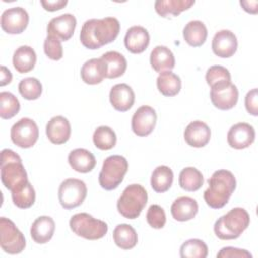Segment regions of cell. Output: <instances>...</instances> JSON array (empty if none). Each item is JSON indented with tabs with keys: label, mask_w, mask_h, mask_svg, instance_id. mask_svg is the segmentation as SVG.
Segmentation results:
<instances>
[{
	"label": "cell",
	"mask_w": 258,
	"mask_h": 258,
	"mask_svg": "<svg viewBox=\"0 0 258 258\" xmlns=\"http://www.w3.org/2000/svg\"><path fill=\"white\" fill-rule=\"evenodd\" d=\"M68 161L75 171L81 173H88L96 166V158L94 154L85 148L72 150L68 156Z\"/></svg>",
	"instance_id": "cell-24"
},
{
	"label": "cell",
	"mask_w": 258,
	"mask_h": 258,
	"mask_svg": "<svg viewBox=\"0 0 258 258\" xmlns=\"http://www.w3.org/2000/svg\"><path fill=\"white\" fill-rule=\"evenodd\" d=\"M173 182V172L172 170L165 165L157 166L152 174L150 179L151 187L154 191L162 194L167 191Z\"/></svg>",
	"instance_id": "cell-32"
},
{
	"label": "cell",
	"mask_w": 258,
	"mask_h": 258,
	"mask_svg": "<svg viewBox=\"0 0 258 258\" xmlns=\"http://www.w3.org/2000/svg\"><path fill=\"white\" fill-rule=\"evenodd\" d=\"M158 91L165 97L176 96L181 89L180 78L171 71L160 73L156 79Z\"/></svg>",
	"instance_id": "cell-31"
},
{
	"label": "cell",
	"mask_w": 258,
	"mask_h": 258,
	"mask_svg": "<svg viewBox=\"0 0 258 258\" xmlns=\"http://www.w3.org/2000/svg\"><path fill=\"white\" fill-rule=\"evenodd\" d=\"M150 64L157 73L171 71L175 64V58L172 51L163 45L155 46L150 53Z\"/></svg>",
	"instance_id": "cell-25"
},
{
	"label": "cell",
	"mask_w": 258,
	"mask_h": 258,
	"mask_svg": "<svg viewBox=\"0 0 258 258\" xmlns=\"http://www.w3.org/2000/svg\"><path fill=\"white\" fill-rule=\"evenodd\" d=\"M255 140V129L252 125L240 122L233 125L227 134V141L232 148L244 149Z\"/></svg>",
	"instance_id": "cell-15"
},
{
	"label": "cell",
	"mask_w": 258,
	"mask_h": 258,
	"mask_svg": "<svg viewBox=\"0 0 258 258\" xmlns=\"http://www.w3.org/2000/svg\"><path fill=\"white\" fill-rule=\"evenodd\" d=\"M86 183L77 178L64 179L58 187V201L66 210L75 209L83 204L87 197Z\"/></svg>",
	"instance_id": "cell-8"
},
{
	"label": "cell",
	"mask_w": 258,
	"mask_h": 258,
	"mask_svg": "<svg viewBox=\"0 0 258 258\" xmlns=\"http://www.w3.org/2000/svg\"><path fill=\"white\" fill-rule=\"evenodd\" d=\"M101 58L107 68L106 78L116 79L124 75L127 69V60L123 54L113 50L104 53Z\"/></svg>",
	"instance_id": "cell-28"
},
{
	"label": "cell",
	"mask_w": 258,
	"mask_h": 258,
	"mask_svg": "<svg viewBox=\"0 0 258 258\" xmlns=\"http://www.w3.org/2000/svg\"><path fill=\"white\" fill-rule=\"evenodd\" d=\"M40 4L42 5V7L46 10V11H56V10H60L62 9L67 4L68 1L67 0H54V1H45V0H41Z\"/></svg>",
	"instance_id": "cell-44"
},
{
	"label": "cell",
	"mask_w": 258,
	"mask_h": 258,
	"mask_svg": "<svg viewBox=\"0 0 258 258\" xmlns=\"http://www.w3.org/2000/svg\"><path fill=\"white\" fill-rule=\"evenodd\" d=\"M206 81L210 87L223 82H231V74L222 66H212L206 73Z\"/></svg>",
	"instance_id": "cell-39"
},
{
	"label": "cell",
	"mask_w": 258,
	"mask_h": 258,
	"mask_svg": "<svg viewBox=\"0 0 258 258\" xmlns=\"http://www.w3.org/2000/svg\"><path fill=\"white\" fill-rule=\"evenodd\" d=\"M1 181L10 191L28 182L26 170L21 158L11 149L1 151Z\"/></svg>",
	"instance_id": "cell-4"
},
{
	"label": "cell",
	"mask_w": 258,
	"mask_h": 258,
	"mask_svg": "<svg viewBox=\"0 0 258 258\" xmlns=\"http://www.w3.org/2000/svg\"><path fill=\"white\" fill-rule=\"evenodd\" d=\"M208 183L209 187L204 192V199L207 205L213 209H221L226 206L236 188L234 174L226 169L215 171Z\"/></svg>",
	"instance_id": "cell-2"
},
{
	"label": "cell",
	"mask_w": 258,
	"mask_h": 258,
	"mask_svg": "<svg viewBox=\"0 0 258 258\" xmlns=\"http://www.w3.org/2000/svg\"><path fill=\"white\" fill-rule=\"evenodd\" d=\"M128 170V161L121 155L108 156L99 173V183L106 190L116 189Z\"/></svg>",
	"instance_id": "cell-6"
},
{
	"label": "cell",
	"mask_w": 258,
	"mask_h": 258,
	"mask_svg": "<svg viewBox=\"0 0 258 258\" xmlns=\"http://www.w3.org/2000/svg\"><path fill=\"white\" fill-rule=\"evenodd\" d=\"M12 62L19 74H26L33 70L36 63V53L32 47L21 45L14 51Z\"/></svg>",
	"instance_id": "cell-26"
},
{
	"label": "cell",
	"mask_w": 258,
	"mask_h": 258,
	"mask_svg": "<svg viewBox=\"0 0 258 258\" xmlns=\"http://www.w3.org/2000/svg\"><path fill=\"white\" fill-rule=\"evenodd\" d=\"M113 240L115 244L123 249L130 250L137 244L138 237L135 229L128 224H120L113 231Z\"/></svg>",
	"instance_id": "cell-30"
},
{
	"label": "cell",
	"mask_w": 258,
	"mask_h": 258,
	"mask_svg": "<svg viewBox=\"0 0 258 258\" xmlns=\"http://www.w3.org/2000/svg\"><path fill=\"white\" fill-rule=\"evenodd\" d=\"M39 136V130L36 123L30 118L18 120L10 130L12 142L21 148L32 147Z\"/></svg>",
	"instance_id": "cell-10"
},
{
	"label": "cell",
	"mask_w": 258,
	"mask_h": 258,
	"mask_svg": "<svg viewBox=\"0 0 258 258\" xmlns=\"http://www.w3.org/2000/svg\"><path fill=\"white\" fill-rule=\"evenodd\" d=\"M194 4L195 0H157L154 3V8L161 17L177 16L182 11L189 9Z\"/></svg>",
	"instance_id": "cell-29"
},
{
	"label": "cell",
	"mask_w": 258,
	"mask_h": 258,
	"mask_svg": "<svg viewBox=\"0 0 258 258\" xmlns=\"http://www.w3.org/2000/svg\"><path fill=\"white\" fill-rule=\"evenodd\" d=\"M238 47V40L234 32L228 29H222L213 37L212 49L213 52L222 58H228L234 55Z\"/></svg>",
	"instance_id": "cell-16"
},
{
	"label": "cell",
	"mask_w": 258,
	"mask_h": 258,
	"mask_svg": "<svg viewBox=\"0 0 258 258\" xmlns=\"http://www.w3.org/2000/svg\"><path fill=\"white\" fill-rule=\"evenodd\" d=\"M120 32V22L115 17H105L102 19H89L81 29L80 40L89 49H99L100 47L114 41Z\"/></svg>",
	"instance_id": "cell-1"
},
{
	"label": "cell",
	"mask_w": 258,
	"mask_h": 258,
	"mask_svg": "<svg viewBox=\"0 0 258 258\" xmlns=\"http://www.w3.org/2000/svg\"><path fill=\"white\" fill-rule=\"evenodd\" d=\"M29 21L27 11L22 7H12L4 10L1 15V27L9 34L22 33Z\"/></svg>",
	"instance_id": "cell-12"
},
{
	"label": "cell",
	"mask_w": 258,
	"mask_h": 258,
	"mask_svg": "<svg viewBox=\"0 0 258 258\" xmlns=\"http://www.w3.org/2000/svg\"><path fill=\"white\" fill-rule=\"evenodd\" d=\"M179 254L181 258H206L208 246L200 239H189L180 246Z\"/></svg>",
	"instance_id": "cell-36"
},
{
	"label": "cell",
	"mask_w": 258,
	"mask_h": 258,
	"mask_svg": "<svg viewBox=\"0 0 258 258\" xmlns=\"http://www.w3.org/2000/svg\"><path fill=\"white\" fill-rule=\"evenodd\" d=\"M185 142L191 147H204L211 139V129L202 121L190 122L183 133Z\"/></svg>",
	"instance_id": "cell-18"
},
{
	"label": "cell",
	"mask_w": 258,
	"mask_h": 258,
	"mask_svg": "<svg viewBox=\"0 0 258 258\" xmlns=\"http://www.w3.org/2000/svg\"><path fill=\"white\" fill-rule=\"evenodd\" d=\"M43 50L46 56L52 60H59L62 57L63 51L61 41L56 37L47 35L43 42Z\"/></svg>",
	"instance_id": "cell-41"
},
{
	"label": "cell",
	"mask_w": 258,
	"mask_h": 258,
	"mask_svg": "<svg viewBox=\"0 0 258 258\" xmlns=\"http://www.w3.org/2000/svg\"><path fill=\"white\" fill-rule=\"evenodd\" d=\"M182 33L185 42L194 47L203 45L208 36L207 27L200 20H191L185 24Z\"/></svg>",
	"instance_id": "cell-27"
},
{
	"label": "cell",
	"mask_w": 258,
	"mask_h": 258,
	"mask_svg": "<svg viewBox=\"0 0 258 258\" xmlns=\"http://www.w3.org/2000/svg\"><path fill=\"white\" fill-rule=\"evenodd\" d=\"M240 4L246 12L252 13V14L257 13L258 2L256 0L255 1H240Z\"/></svg>",
	"instance_id": "cell-46"
},
{
	"label": "cell",
	"mask_w": 258,
	"mask_h": 258,
	"mask_svg": "<svg viewBox=\"0 0 258 258\" xmlns=\"http://www.w3.org/2000/svg\"><path fill=\"white\" fill-rule=\"evenodd\" d=\"M70 228L77 236L87 240H99L108 232V225L104 221L87 213L74 215L70 220Z\"/></svg>",
	"instance_id": "cell-7"
},
{
	"label": "cell",
	"mask_w": 258,
	"mask_h": 258,
	"mask_svg": "<svg viewBox=\"0 0 258 258\" xmlns=\"http://www.w3.org/2000/svg\"><path fill=\"white\" fill-rule=\"evenodd\" d=\"M107 75V68L102 58H91L81 69V78L88 85L100 84Z\"/></svg>",
	"instance_id": "cell-23"
},
{
	"label": "cell",
	"mask_w": 258,
	"mask_h": 258,
	"mask_svg": "<svg viewBox=\"0 0 258 258\" xmlns=\"http://www.w3.org/2000/svg\"><path fill=\"white\" fill-rule=\"evenodd\" d=\"M179 186L186 191H196L200 189L204 183L202 172L195 167L183 168L178 177Z\"/></svg>",
	"instance_id": "cell-33"
},
{
	"label": "cell",
	"mask_w": 258,
	"mask_h": 258,
	"mask_svg": "<svg viewBox=\"0 0 258 258\" xmlns=\"http://www.w3.org/2000/svg\"><path fill=\"white\" fill-rule=\"evenodd\" d=\"M245 107L249 114L253 116L258 115V92L256 88L247 93L245 97Z\"/></svg>",
	"instance_id": "cell-43"
},
{
	"label": "cell",
	"mask_w": 258,
	"mask_h": 258,
	"mask_svg": "<svg viewBox=\"0 0 258 258\" xmlns=\"http://www.w3.org/2000/svg\"><path fill=\"white\" fill-rule=\"evenodd\" d=\"M146 221L153 229H161L166 223V216L164 210L158 205H151L146 214Z\"/></svg>",
	"instance_id": "cell-40"
},
{
	"label": "cell",
	"mask_w": 258,
	"mask_h": 258,
	"mask_svg": "<svg viewBox=\"0 0 258 258\" xmlns=\"http://www.w3.org/2000/svg\"><path fill=\"white\" fill-rule=\"evenodd\" d=\"M0 86H5L9 84L12 80V74L11 72L4 66H1V74H0Z\"/></svg>",
	"instance_id": "cell-45"
},
{
	"label": "cell",
	"mask_w": 258,
	"mask_h": 258,
	"mask_svg": "<svg viewBox=\"0 0 258 258\" xmlns=\"http://www.w3.org/2000/svg\"><path fill=\"white\" fill-rule=\"evenodd\" d=\"M218 258H252V254L245 249L224 247L217 254Z\"/></svg>",
	"instance_id": "cell-42"
},
{
	"label": "cell",
	"mask_w": 258,
	"mask_h": 258,
	"mask_svg": "<svg viewBox=\"0 0 258 258\" xmlns=\"http://www.w3.org/2000/svg\"><path fill=\"white\" fill-rule=\"evenodd\" d=\"M20 110L18 99L10 92L0 93V117L2 119L13 118Z\"/></svg>",
	"instance_id": "cell-37"
},
{
	"label": "cell",
	"mask_w": 258,
	"mask_h": 258,
	"mask_svg": "<svg viewBox=\"0 0 258 258\" xmlns=\"http://www.w3.org/2000/svg\"><path fill=\"white\" fill-rule=\"evenodd\" d=\"M198 211L199 205L197 201L186 196L177 198L170 208L173 219L178 222H186L194 219L198 214Z\"/></svg>",
	"instance_id": "cell-21"
},
{
	"label": "cell",
	"mask_w": 258,
	"mask_h": 258,
	"mask_svg": "<svg viewBox=\"0 0 258 258\" xmlns=\"http://www.w3.org/2000/svg\"><path fill=\"white\" fill-rule=\"evenodd\" d=\"M46 136L53 144H63L71 136V124L63 116L52 117L45 128Z\"/></svg>",
	"instance_id": "cell-19"
},
{
	"label": "cell",
	"mask_w": 258,
	"mask_h": 258,
	"mask_svg": "<svg viewBox=\"0 0 258 258\" xmlns=\"http://www.w3.org/2000/svg\"><path fill=\"white\" fill-rule=\"evenodd\" d=\"M77 25L76 17L71 13H64L53 17L47 24V35L56 37L60 41L69 40L75 31Z\"/></svg>",
	"instance_id": "cell-14"
},
{
	"label": "cell",
	"mask_w": 258,
	"mask_h": 258,
	"mask_svg": "<svg viewBox=\"0 0 258 258\" xmlns=\"http://www.w3.org/2000/svg\"><path fill=\"white\" fill-rule=\"evenodd\" d=\"M18 91L20 95L29 101L36 100L42 93V85L36 78H25L19 82Z\"/></svg>",
	"instance_id": "cell-38"
},
{
	"label": "cell",
	"mask_w": 258,
	"mask_h": 258,
	"mask_svg": "<svg viewBox=\"0 0 258 258\" xmlns=\"http://www.w3.org/2000/svg\"><path fill=\"white\" fill-rule=\"evenodd\" d=\"M150 36L148 31L139 25L130 27L124 38V43L126 48L131 53H141L149 45Z\"/></svg>",
	"instance_id": "cell-20"
},
{
	"label": "cell",
	"mask_w": 258,
	"mask_h": 258,
	"mask_svg": "<svg viewBox=\"0 0 258 258\" xmlns=\"http://www.w3.org/2000/svg\"><path fill=\"white\" fill-rule=\"evenodd\" d=\"M147 192L140 184L128 185L117 202L118 212L126 219H136L147 204Z\"/></svg>",
	"instance_id": "cell-5"
},
{
	"label": "cell",
	"mask_w": 258,
	"mask_h": 258,
	"mask_svg": "<svg viewBox=\"0 0 258 258\" xmlns=\"http://www.w3.org/2000/svg\"><path fill=\"white\" fill-rule=\"evenodd\" d=\"M155 110L150 106H141L133 114L131 120L132 131L140 137L149 135L156 124Z\"/></svg>",
	"instance_id": "cell-13"
},
{
	"label": "cell",
	"mask_w": 258,
	"mask_h": 258,
	"mask_svg": "<svg viewBox=\"0 0 258 258\" xmlns=\"http://www.w3.org/2000/svg\"><path fill=\"white\" fill-rule=\"evenodd\" d=\"M110 103L119 112H126L132 108L135 101V94L127 84H117L112 87L109 94Z\"/></svg>",
	"instance_id": "cell-17"
},
{
	"label": "cell",
	"mask_w": 258,
	"mask_h": 258,
	"mask_svg": "<svg viewBox=\"0 0 258 258\" xmlns=\"http://www.w3.org/2000/svg\"><path fill=\"white\" fill-rule=\"evenodd\" d=\"M210 98L216 108L226 111L236 106L239 92L232 82H223L211 87Z\"/></svg>",
	"instance_id": "cell-11"
},
{
	"label": "cell",
	"mask_w": 258,
	"mask_h": 258,
	"mask_svg": "<svg viewBox=\"0 0 258 258\" xmlns=\"http://www.w3.org/2000/svg\"><path fill=\"white\" fill-rule=\"evenodd\" d=\"M249 224L248 212L243 208H234L216 221L214 232L221 240H233L239 238Z\"/></svg>",
	"instance_id": "cell-3"
},
{
	"label": "cell",
	"mask_w": 258,
	"mask_h": 258,
	"mask_svg": "<svg viewBox=\"0 0 258 258\" xmlns=\"http://www.w3.org/2000/svg\"><path fill=\"white\" fill-rule=\"evenodd\" d=\"M13 204L20 209H28L35 202V190L28 181L22 186L11 191Z\"/></svg>",
	"instance_id": "cell-34"
},
{
	"label": "cell",
	"mask_w": 258,
	"mask_h": 258,
	"mask_svg": "<svg viewBox=\"0 0 258 258\" xmlns=\"http://www.w3.org/2000/svg\"><path fill=\"white\" fill-rule=\"evenodd\" d=\"M55 230V224L52 218L48 216L38 217L31 225L30 236L37 244H45L52 238Z\"/></svg>",
	"instance_id": "cell-22"
},
{
	"label": "cell",
	"mask_w": 258,
	"mask_h": 258,
	"mask_svg": "<svg viewBox=\"0 0 258 258\" xmlns=\"http://www.w3.org/2000/svg\"><path fill=\"white\" fill-rule=\"evenodd\" d=\"M93 142L101 150L112 149L117 142L116 133L108 126H100L93 134Z\"/></svg>",
	"instance_id": "cell-35"
},
{
	"label": "cell",
	"mask_w": 258,
	"mask_h": 258,
	"mask_svg": "<svg viewBox=\"0 0 258 258\" xmlns=\"http://www.w3.org/2000/svg\"><path fill=\"white\" fill-rule=\"evenodd\" d=\"M0 245L4 252L8 254H19L25 246V238L15 224L4 217L0 218Z\"/></svg>",
	"instance_id": "cell-9"
}]
</instances>
